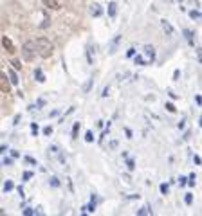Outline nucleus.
I'll list each match as a JSON object with an SVG mask.
<instances>
[{"mask_svg": "<svg viewBox=\"0 0 202 216\" xmlns=\"http://www.w3.org/2000/svg\"><path fill=\"white\" fill-rule=\"evenodd\" d=\"M35 43H36L38 54H40L43 59H47V58L52 56V52H54V45H52L51 40H47V38H38Z\"/></svg>", "mask_w": 202, "mask_h": 216, "instance_id": "f257e3e1", "label": "nucleus"}, {"mask_svg": "<svg viewBox=\"0 0 202 216\" xmlns=\"http://www.w3.org/2000/svg\"><path fill=\"white\" fill-rule=\"evenodd\" d=\"M22 54H24V59H27V61H33V59H35V56L38 54L36 43H33V42H25L24 47H22Z\"/></svg>", "mask_w": 202, "mask_h": 216, "instance_id": "f03ea898", "label": "nucleus"}, {"mask_svg": "<svg viewBox=\"0 0 202 216\" xmlns=\"http://www.w3.org/2000/svg\"><path fill=\"white\" fill-rule=\"evenodd\" d=\"M11 79L5 76V74H2V76H0V88H2V92L4 94H9V90H11Z\"/></svg>", "mask_w": 202, "mask_h": 216, "instance_id": "7ed1b4c3", "label": "nucleus"}, {"mask_svg": "<svg viewBox=\"0 0 202 216\" xmlns=\"http://www.w3.org/2000/svg\"><path fill=\"white\" fill-rule=\"evenodd\" d=\"M144 59H146V63H152L153 59H155V49H153L152 45L144 47Z\"/></svg>", "mask_w": 202, "mask_h": 216, "instance_id": "20e7f679", "label": "nucleus"}, {"mask_svg": "<svg viewBox=\"0 0 202 216\" xmlns=\"http://www.w3.org/2000/svg\"><path fill=\"white\" fill-rule=\"evenodd\" d=\"M2 45H4V49L7 51L9 54H15V52H16V47L13 45V42L9 40V36H2Z\"/></svg>", "mask_w": 202, "mask_h": 216, "instance_id": "39448f33", "label": "nucleus"}, {"mask_svg": "<svg viewBox=\"0 0 202 216\" xmlns=\"http://www.w3.org/2000/svg\"><path fill=\"white\" fill-rule=\"evenodd\" d=\"M161 27H163V31H164V34L166 36H171L173 34V32H175V29H173V25L170 24V22H168V20H161Z\"/></svg>", "mask_w": 202, "mask_h": 216, "instance_id": "423d86ee", "label": "nucleus"}, {"mask_svg": "<svg viewBox=\"0 0 202 216\" xmlns=\"http://www.w3.org/2000/svg\"><path fill=\"white\" fill-rule=\"evenodd\" d=\"M89 13H90V16L98 18V16H101V15H103V7H101L99 4H92L90 7H89Z\"/></svg>", "mask_w": 202, "mask_h": 216, "instance_id": "0eeeda50", "label": "nucleus"}, {"mask_svg": "<svg viewBox=\"0 0 202 216\" xmlns=\"http://www.w3.org/2000/svg\"><path fill=\"white\" fill-rule=\"evenodd\" d=\"M42 4L45 5L47 9H52V11L60 9V2H58V0H42Z\"/></svg>", "mask_w": 202, "mask_h": 216, "instance_id": "6e6552de", "label": "nucleus"}, {"mask_svg": "<svg viewBox=\"0 0 202 216\" xmlns=\"http://www.w3.org/2000/svg\"><path fill=\"white\" fill-rule=\"evenodd\" d=\"M116 13H117V4L116 2H110L108 4V16L110 18H116Z\"/></svg>", "mask_w": 202, "mask_h": 216, "instance_id": "1a4fd4ad", "label": "nucleus"}, {"mask_svg": "<svg viewBox=\"0 0 202 216\" xmlns=\"http://www.w3.org/2000/svg\"><path fill=\"white\" fill-rule=\"evenodd\" d=\"M35 78H36L38 83H43V81H45V76H43L42 69H36V70H35Z\"/></svg>", "mask_w": 202, "mask_h": 216, "instance_id": "9d476101", "label": "nucleus"}, {"mask_svg": "<svg viewBox=\"0 0 202 216\" xmlns=\"http://www.w3.org/2000/svg\"><path fill=\"white\" fill-rule=\"evenodd\" d=\"M9 79H11V83H13V85H18V81H20L15 70H11V72H9Z\"/></svg>", "mask_w": 202, "mask_h": 216, "instance_id": "9b49d317", "label": "nucleus"}, {"mask_svg": "<svg viewBox=\"0 0 202 216\" xmlns=\"http://www.w3.org/2000/svg\"><path fill=\"white\" fill-rule=\"evenodd\" d=\"M13 187H15V184H13L11 180H5V184H4V193H9Z\"/></svg>", "mask_w": 202, "mask_h": 216, "instance_id": "f8f14e48", "label": "nucleus"}, {"mask_svg": "<svg viewBox=\"0 0 202 216\" xmlns=\"http://www.w3.org/2000/svg\"><path fill=\"white\" fill-rule=\"evenodd\" d=\"M184 36H186V40L190 42V45H193V31H184Z\"/></svg>", "mask_w": 202, "mask_h": 216, "instance_id": "ddd939ff", "label": "nucleus"}, {"mask_svg": "<svg viewBox=\"0 0 202 216\" xmlns=\"http://www.w3.org/2000/svg\"><path fill=\"white\" fill-rule=\"evenodd\" d=\"M137 214H139V216H143V214H152V211H150L148 207H141L139 211H137Z\"/></svg>", "mask_w": 202, "mask_h": 216, "instance_id": "4468645a", "label": "nucleus"}, {"mask_svg": "<svg viewBox=\"0 0 202 216\" xmlns=\"http://www.w3.org/2000/svg\"><path fill=\"white\" fill-rule=\"evenodd\" d=\"M78 132H79V123H76V124L72 126V137H74V139L78 137Z\"/></svg>", "mask_w": 202, "mask_h": 216, "instance_id": "2eb2a0df", "label": "nucleus"}, {"mask_svg": "<svg viewBox=\"0 0 202 216\" xmlns=\"http://www.w3.org/2000/svg\"><path fill=\"white\" fill-rule=\"evenodd\" d=\"M22 178L27 182V180H31L33 178V171H24V175H22Z\"/></svg>", "mask_w": 202, "mask_h": 216, "instance_id": "dca6fc26", "label": "nucleus"}, {"mask_svg": "<svg viewBox=\"0 0 202 216\" xmlns=\"http://www.w3.org/2000/svg\"><path fill=\"white\" fill-rule=\"evenodd\" d=\"M11 67H13V69H16V70H20V69H22V65H20V61H18V59H13V61H11Z\"/></svg>", "mask_w": 202, "mask_h": 216, "instance_id": "f3484780", "label": "nucleus"}, {"mask_svg": "<svg viewBox=\"0 0 202 216\" xmlns=\"http://www.w3.org/2000/svg\"><path fill=\"white\" fill-rule=\"evenodd\" d=\"M184 202H186L188 205H190V204H193V194H191V193H188L186 196H184Z\"/></svg>", "mask_w": 202, "mask_h": 216, "instance_id": "a211bd4d", "label": "nucleus"}, {"mask_svg": "<svg viewBox=\"0 0 202 216\" xmlns=\"http://www.w3.org/2000/svg\"><path fill=\"white\" fill-rule=\"evenodd\" d=\"M85 140H87V142H94V135L90 132H87L85 133Z\"/></svg>", "mask_w": 202, "mask_h": 216, "instance_id": "6ab92c4d", "label": "nucleus"}, {"mask_svg": "<svg viewBox=\"0 0 202 216\" xmlns=\"http://www.w3.org/2000/svg\"><path fill=\"white\" fill-rule=\"evenodd\" d=\"M81 211H83V213H87V211H89V213H94V205H92V204H89V205H85V207L81 209Z\"/></svg>", "mask_w": 202, "mask_h": 216, "instance_id": "aec40b11", "label": "nucleus"}, {"mask_svg": "<svg viewBox=\"0 0 202 216\" xmlns=\"http://www.w3.org/2000/svg\"><path fill=\"white\" fill-rule=\"evenodd\" d=\"M136 63H137V65H144V63H146V59H144V58H141V56H136Z\"/></svg>", "mask_w": 202, "mask_h": 216, "instance_id": "412c9836", "label": "nucleus"}, {"mask_svg": "<svg viewBox=\"0 0 202 216\" xmlns=\"http://www.w3.org/2000/svg\"><path fill=\"white\" fill-rule=\"evenodd\" d=\"M126 56H128V58L136 56V49H134V47H130V49H128V52H126Z\"/></svg>", "mask_w": 202, "mask_h": 216, "instance_id": "4be33fe9", "label": "nucleus"}, {"mask_svg": "<svg viewBox=\"0 0 202 216\" xmlns=\"http://www.w3.org/2000/svg\"><path fill=\"white\" fill-rule=\"evenodd\" d=\"M24 160H25V162H27V164H36V160H35V159H33V157H29V155H27V157H25Z\"/></svg>", "mask_w": 202, "mask_h": 216, "instance_id": "5701e85b", "label": "nucleus"}, {"mask_svg": "<svg viewBox=\"0 0 202 216\" xmlns=\"http://www.w3.org/2000/svg\"><path fill=\"white\" fill-rule=\"evenodd\" d=\"M161 193H163V194L168 193V184H161Z\"/></svg>", "mask_w": 202, "mask_h": 216, "instance_id": "b1692460", "label": "nucleus"}, {"mask_svg": "<svg viewBox=\"0 0 202 216\" xmlns=\"http://www.w3.org/2000/svg\"><path fill=\"white\" fill-rule=\"evenodd\" d=\"M126 167H128V169H134V167H136V162H134V160H128V162H126Z\"/></svg>", "mask_w": 202, "mask_h": 216, "instance_id": "393cba45", "label": "nucleus"}, {"mask_svg": "<svg viewBox=\"0 0 202 216\" xmlns=\"http://www.w3.org/2000/svg\"><path fill=\"white\" fill-rule=\"evenodd\" d=\"M190 16H191V18H200V13H199V11H191Z\"/></svg>", "mask_w": 202, "mask_h": 216, "instance_id": "a878e982", "label": "nucleus"}, {"mask_svg": "<svg viewBox=\"0 0 202 216\" xmlns=\"http://www.w3.org/2000/svg\"><path fill=\"white\" fill-rule=\"evenodd\" d=\"M166 110H168V112H175V106H173L171 103H166Z\"/></svg>", "mask_w": 202, "mask_h": 216, "instance_id": "bb28decb", "label": "nucleus"}, {"mask_svg": "<svg viewBox=\"0 0 202 216\" xmlns=\"http://www.w3.org/2000/svg\"><path fill=\"white\" fill-rule=\"evenodd\" d=\"M43 133H45V135H51V133H52V128H51V126H45V128H43Z\"/></svg>", "mask_w": 202, "mask_h": 216, "instance_id": "cd10ccee", "label": "nucleus"}, {"mask_svg": "<svg viewBox=\"0 0 202 216\" xmlns=\"http://www.w3.org/2000/svg\"><path fill=\"white\" fill-rule=\"evenodd\" d=\"M24 214H25V216H29V214L33 216V214H35V211H33V209H24Z\"/></svg>", "mask_w": 202, "mask_h": 216, "instance_id": "c85d7f7f", "label": "nucleus"}, {"mask_svg": "<svg viewBox=\"0 0 202 216\" xmlns=\"http://www.w3.org/2000/svg\"><path fill=\"white\" fill-rule=\"evenodd\" d=\"M51 186H52V187H58V186H60V182H58L56 178H51Z\"/></svg>", "mask_w": 202, "mask_h": 216, "instance_id": "c756f323", "label": "nucleus"}, {"mask_svg": "<svg viewBox=\"0 0 202 216\" xmlns=\"http://www.w3.org/2000/svg\"><path fill=\"white\" fill-rule=\"evenodd\" d=\"M125 135H126L128 139H132V132H130V128H125Z\"/></svg>", "mask_w": 202, "mask_h": 216, "instance_id": "7c9ffc66", "label": "nucleus"}, {"mask_svg": "<svg viewBox=\"0 0 202 216\" xmlns=\"http://www.w3.org/2000/svg\"><path fill=\"white\" fill-rule=\"evenodd\" d=\"M90 86H92V81H89V83H85V86H83V90L87 92V90H90Z\"/></svg>", "mask_w": 202, "mask_h": 216, "instance_id": "2f4dec72", "label": "nucleus"}, {"mask_svg": "<svg viewBox=\"0 0 202 216\" xmlns=\"http://www.w3.org/2000/svg\"><path fill=\"white\" fill-rule=\"evenodd\" d=\"M31 130H33V133H35V135H36V133H38V126H36L35 123H33V124H31Z\"/></svg>", "mask_w": 202, "mask_h": 216, "instance_id": "473e14b6", "label": "nucleus"}, {"mask_svg": "<svg viewBox=\"0 0 202 216\" xmlns=\"http://www.w3.org/2000/svg\"><path fill=\"white\" fill-rule=\"evenodd\" d=\"M193 160H195V164H202V160H200V157H199V155H195V157H193Z\"/></svg>", "mask_w": 202, "mask_h": 216, "instance_id": "72a5a7b5", "label": "nucleus"}, {"mask_svg": "<svg viewBox=\"0 0 202 216\" xmlns=\"http://www.w3.org/2000/svg\"><path fill=\"white\" fill-rule=\"evenodd\" d=\"M11 157H13V159H18L20 153H18V151H11Z\"/></svg>", "mask_w": 202, "mask_h": 216, "instance_id": "f704fd0d", "label": "nucleus"}, {"mask_svg": "<svg viewBox=\"0 0 202 216\" xmlns=\"http://www.w3.org/2000/svg\"><path fill=\"white\" fill-rule=\"evenodd\" d=\"M179 184H180V186H186V178L180 177V178H179Z\"/></svg>", "mask_w": 202, "mask_h": 216, "instance_id": "c9c22d12", "label": "nucleus"}, {"mask_svg": "<svg viewBox=\"0 0 202 216\" xmlns=\"http://www.w3.org/2000/svg\"><path fill=\"white\" fill-rule=\"evenodd\" d=\"M195 103H197V105H202V97L197 96V97H195Z\"/></svg>", "mask_w": 202, "mask_h": 216, "instance_id": "e433bc0d", "label": "nucleus"}, {"mask_svg": "<svg viewBox=\"0 0 202 216\" xmlns=\"http://www.w3.org/2000/svg\"><path fill=\"white\" fill-rule=\"evenodd\" d=\"M184 126H186V121H180V123H179V128H180V130H182Z\"/></svg>", "mask_w": 202, "mask_h": 216, "instance_id": "4c0bfd02", "label": "nucleus"}, {"mask_svg": "<svg viewBox=\"0 0 202 216\" xmlns=\"http://www.w3.org/2000/svg\"><path fill=\"white\" fill-rule=\"evenodd\" d=\"M179 76H180V72H179V70H175V72H173V79H177Z\"/></svg>", "mask_w": 202, "mask_h": 216, "instance_id": "58836bf2", "label": "nucleus"}, {"mask_svg": "<svg viewBox=\"0 0 202 216\" xmlns=\"http://www.w3.org/2000/svg\"><path fill=\"white\" fill-rule=\"evenodd\" d=\"M199 56H200V63H202V52H199Z\"/></svg>", "mask_w": 202, "mask_h": 216, "instance_id": "ea45409f", "label": "nucleus"}, {"mask_svg": "<svg viewBox=\"0 0 202 216\" xmlns=\"http://www.w3.org/2000/svg\"><path fill=\"white\" fill-rule=\"evenodd\" d=\"M200 126H202V117H200Z\"/></svg>", "mask_w": 202, "mask_h": 216, "instance_id": "a19ab883", "label": "nucleus"}, {"mask_svg": "<svg viewBox=\"0 0 202 216\" xmlns=\"http://www.w3.org/2000/svg\"><path fill=\"white\" fill-rule=\"evenodd\" d=\"M200 18H202V13H200Z\"/></svg>", "mask_w": 202, "mask_h": 216, "instance_id": "79ce46f5", "label": "nucleus"}]
</instances>
